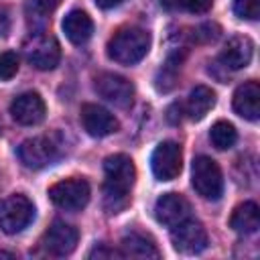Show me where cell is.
I'll return each mask as SVG.
<instances>
[{"label":"cell","mask_w":260,"mask_h":260,"mask_svg":"<svg viewBox=\"0 0 260 260\" xmlns=\"http://www.w3.org/2000/svg\"><path fill=\"white\" fill-rule=\"evenodd\" d=\"M114 256H122V252H116V250L106 248V246L93 248V250L89 252V258H114Z\"/></svg>","instance_id":"4316f807"},{"label":"cell","mask_w":260,"mask_h":260,"mask_svg":"<svg viewBox=\"0 0 260 260\" xmlns=\"http://www.w3.org/2000/svg\"><path fill=\"white\" fill-rule=\"evenodd\" d=\"M77 240H79V232L73 225L65 221H53L41 238V248L47 254L61 258V256H69L75 250Z\"/></svg>","instance_id":"8fae6325"},{"label":"cell","mask_w":260,"mask_h":260,"mask_svg":"<svg viewBox=\"0 0 260 260\" xmlns=\"http://www.w3.org/2000/svg\"><path fill=\"white\" fill-rule=\"evenodd\" d=\"M213 106H215V93L207 85H197L191 89L185 110L191 120H201Z\"/></svg>","instance_id":"ffe728a7"},{"label":"cell","mask_w":260,"mask_h":260,"mask_svg":"<svg viewBox=\"0 0 260 260\" xmlns=\"http://www.w3.org/2000/svg\"><path fill=\"white\" fill-rule=\"evenodd\" d=\"M47 108L37 91H24L10 102V116L22 126H37L45 120Z\"/></svg>","instance_id":"7c38bea8"},{"label":"cell","mask_w":260,"mask_h":260,"mask_svg":"<svg viewBox=\"0 0 260 260\" xmlns=\"http://www.w3.org/2000/svg\"><path fill=\"white\" fill-rule=\"evenodd\" d=\"M234 14L246 20H256L260 16V0H234Z\"/></svg>","instance_id":"cb8c5ba5"},{"label":"cell","mask_w":260,"mask_h":260,"mask_svg":"<svg viewBox=\"0 0 260 260\" xmlns=\"http://www.w3.org/2000/svg\"><path fill=\"white\" fill-rule=\"evenodd\" d=\"M209 138H211V144L217 148V150H228L236 144L238 140V134H236V128L225 122V120H219L211 126L209 130Z\"/></svg>","instance_id":"44dd1931"},{"label":"cell","mask_w":260,"mask_h":260,"mask_svg":"<svg viewBox=\"0 0 260 260\" xmlns=\"http://www.w3.org/2000/svg\"><path fill=\"white\" fill-rule=\"evenodd\" d=\"M35 219V205L26 195L14 193L0 205V230L4 234H18Z\"/></svg>","instance_id":"52a82bcc"},{"label":"cell","mask_w":260,"mask_h":260,"mask_svg":"<svg viewBox=\"0 0 260 260\" xmlns=\"http://www.w3.org/2000/svg\"><path fill=\"white\" fill-rule=\"evenodd\" d=\"M93 87H95L98 95H102L106 102H110L118 108H128L134 100L132 81L118 75V73H100V75H95Z\"/></svg>","instance_id":"30bf717a"},{"label":"cell","mask_w":260,"mask_h":260,"mask_svg":"<svg viewBox=\"0 0 260 260\" xmlns=\"http://www.w3.org/2000/svg\"><path fill=\"white\" fill-rule=\"evenodd\" d=\"M124 0H95V4L100 6V8H104V10H108V8H114V6H118V4H122Z\"/></svg>","instance_id":"83f0119b"},{"label":"cell","mask_w":260,"mask_h":260,"mask_svg":"<svg viewBox=\"0 0 260 260\" xmlns=\"http://www.w3.org/2000/svg\"><path fill=\"white\" fill-rule=\"evenodd\" d=\"M63 0H26V14L30 20L45 22L47 16L61 4Z\"/></svg>","instance_id":"603a6c76"},{"label":"cell","mask_w":260,"mask_h":260,"mask_svg":"<svg viewBox=\"0 0 260 260\" xmlns=\"http://www.w3.org/2000/svg\"><path fill=\"white\" fill-rule=\"evenodd\" d=\"M234 112L250 122H256L260 116V85L250 79L238 85L234 91Z\"/></svg>","instance_id":"9a60e30c"},{"label":"cell","mask_w":260,"mask_h":260,"mask_svg":"<svg viewBox=\"0 0 260 260\" xmlns=\"http://www.w3.org/2000/svg\"><path fill=\"white\" fill-rule=\"evenodd\" d=\"M22 51H24L26 61L41 71L55 69L61 59V49H59L57 39L47 32H32L24 41Z\"/></svg>","instance_id":"5b68a950"},{"label":"cell","mask_w":260,"mask_h":260,"mask_svg":"<svg viewBox=\"0 0 260 260\" xmlns=\"http://www.w3.org/2000/svg\"><path fill=\"white\" fill-rule=\"evenodd\" d=\"M152 173L158 181H173L183 169V150L175 140H162L150 156Z\"/></svg>","instance_id":"9c48e42d"},{"label":"cell","mask_w":260,"mask_h":260,"mask_svg":"<svg viewBox=\"0 0 260 260\" xmlns=\"http://www.w3.org/2000/svg\"><path fill=\"white\" fill-rule=\"evenodd\" d=\"M104 209L108 213H120L130 203V191L136 179V169L130 156L110 154L104 160Z\"/></svg>","instance_id":"6da1fadb"},{"label":"cell","mask_w":260,"mask_h":260,"mask_svg":"<svg viewBox=\"0 0 260 260\" xmlns=\"http://www.w3.org/2000/svg\"><path fill=\"white\" fill-rule=\"evenodd\" d=\"M154 217L158 223L173 228L189 217V203L179 193H165L154 203Z\"/></svg>","instance_id":"5bb4252c"},{"label":"cell","mask_w":260,"mask_h":260,"mask_svg":"<svg viewBox=\"0 0 260 260\" xmlns=\"http://www.w3.org/2000/svg\"><path fill=\"white\" fill-rule=\"evenodd\" d=\"M179 67H181V57L179 55H173L167 59V63L162 65L158 77H156V87L167 91L175 85V79H177V73H179Z\"/></svg>","instance_id":"7402d4cb"},{"label":"cell","mask_w":260,"mask_h":260,"mask_svg":"<svg viewBox=\"0 0 260 260\" xmlns=\"http://www.w3.org/2000/svg\"><path fill=\"white\" fill-rule=\"evenodd\" d=\"M63 32L65 37L73 43V45H83L89 41L91 32H93V22L91 18L83 12V10H71L65 18H63Z\"/></svg>","instance_id":"e0dca14e"},{"label":"cell","mask_w":260,"mask_h":260,"mask_svg":"<svg viewBox=\"0 0 260 260\" xmlns=\"http://www.w3.org/2000/svg\"><path fill=\"white\" fill-rule=\"evenodd\" d=\"M191 185L203 199L217 201L223 193V175L217 162L205 154L197 156L191 165Z\"/></svg>","instance_id":"277c9868"},{"label":"cell","mask_w":260,"mask_h":260,"mask_svg":"<svg viewBox=\"0 0 260 260\" xmlns=\"http://www.w3.org/2000/svg\"><path fill=\"white\" fill-rule=\"evenodd\" d=\"M179 2H181V0H160V4H162L165 8H169V10L177 8V6H179Z\"/></svg>","instance_id":"f1b7e54d"},{"label":"cell","mask_w":260,"mask_h":260,"mask_svg":"<svg viewBox=\"0 0 260 260\" xmlns=\"http://www.w3.org/2000/svg\"><path fill=\"white\" fill-rule=\"evenodd\" d=\"M254 45L248 37H232L219 53V61L228 69H244L252 61Z\"/></svg>","instance_id":"2e32d148"},{"label":"cell","mask_w":260,"mask_h":260,"mask_svg":"<svg viewBox=\"0 0 260 260\" xmlns=\"http://www.w3.org/2000/svg\"><path fill=\"white\" fill-rule=\"evenodd\" d=\"M122 256L130 258H158L160 252L154 244V240L142 232H130L122 238Z\"/></svg>","instance_id":"ac0fdd59"},{"label":"cell","mask_w":260,"mask_h":260,"mask_svg":"<svg viewBox=\"0 0 260 260\" xmlns=\"http://www.w3.org/2000/svg\"><path fill=\"white\" fill-rule=\"evenodd\" d=\"M16 71H18V57H16V53H12V51L0 53V79L8 81V79H12L16 75Z\"/></svg>","instance_id":"d4e9b609"},{"label":"cell","mask_w":260,"mask_h":260,"mask_svg":"<svg viewBox=\"0 0 260 260\" xmlns=\"http://www.w3.org/2000/svg\"><path fill=\"white\" fill-rule=\"evenodd\" d=\"M79 118H81L85 132L95 138L114 134L118 130V120L114 118V114H110L106 108L98 104H83L79 110Z\"/></svg>","instance_id":"4fadbf2b"},{"label":"cell","mask_w":260,"mask_h":260,"mask_svg":"<svg viewBox=\"0 0 260 260\" xmlns=\"http://www.w3.org/2000/svg\"><path fill=\"white\" fill-rule=\"evenodd\" d=\"M230 228L238 234H254L260 228V209L254 201H244L240 205H236V209L232 211L230 217Z\"/></svg>","instance_id":"d6986e66"},{"label":"cell","mask_w":260,"mask_h":260,"mask_svg":"<svg viewBox=\"0 0 260 260\" xmlns=\"http://www.w3.org/2000/svg\"><path fill=\"white\" fill-rule=\"evenodd\" d=\"M63 144L65 142H63L59 132L26 138L18 146V158L26 169L39 171V169H45V167L53 165L63 154Z\"/></svg>","instance_id":"3957f363"},{"label":"cell","mask_w":260,"mask_h":260,"mask_svg":"<svg viewBox=\"0 0 260 260\" xmlns=\"http://www.w3.org/2000/svg\"><path fill=\"white\" fill-rule=\"evenodd\" d=\"M171 240L177 252L181 254H199L207 248V232L197 219H183L171 228Z\"/></svg>","instance_id":"ba28073f"},{"label":"cell","mask_w":260,"mask_h":260,"mask_svg":"<svg viewBox=\"0 0 260 260\" xmlns=\"http://www.w3.org/2000/svg\"><path fill=\"white\" fill-rule=\"evenodd\" d=\"M150 35L140 26H124L108 41V57L120 65H134L146 57Z\"/></svg>","instance_id":"7a4b0ae2"},{"label":"cell","mask_w":260,"mask_h":260,"mask_svg":"<svg viewBox=\"0 0 260 260\" xmlns=\"http://www.w3.org/2000/svg\"><path fill=\"white\" fill-rule=\"evenodd\" d=\"M0 258H14V254H12V252H2V250H0Z\"/></svg>","instance_id":"f546056e"},{"label":"cell","mask_w":260,"mask_h":260,"mask_svg":"<svg viewBox=\"0 0 260 260\" xmlns=\"http://www.w3.org/2000/svg\"><path fill=\"white\" fill-rule=\"evenodd\" d=\"M49 199L65 211H81L89 201V183L85 179H63L49 187Z\"/></svg>","instance_id":"8992f818"},{"label":"cell","mask_w":260,"mask_h":260,"mask_svg":"<svg viewBox=\"0 0 260 260\" xmlns=\"http://www.w3.org/2000/svg\"><path fill=\"white\" fill-rule=\"evenodd\" d=\"M213 0H181L179 6H183L187 12L191 14H201V12H207L211 8Z\"/></svg>","instance_id":"484cf974"}]
</instances>
